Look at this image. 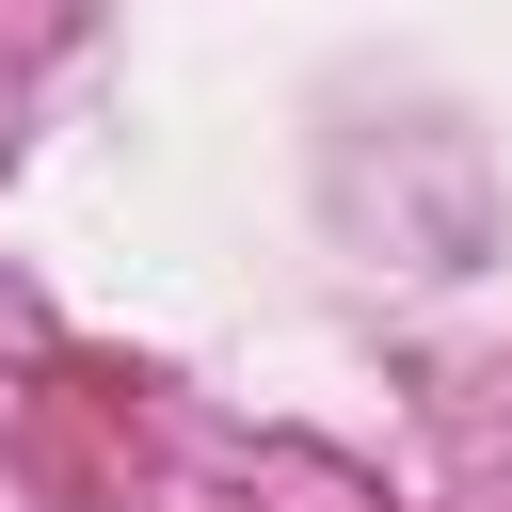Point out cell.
Returning <instances> with one entry per match:
<instances>
[]
</instances>
